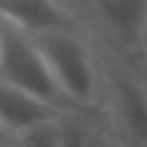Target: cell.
I'll use <instances>...</instances> for the list:
<instances>
[{"label":"cell","instance_id":"obj_1","mask_svg":"<svg viewBox=\"0 0 147 147\" xmlns=\"http://www.w3.org/2000/svg\"><path fill=\"white\" fill-rule=\"evenodd\" d=\"M48 69L69 104L89 106L100 93V74L93 54L69 28H54L32 35Z\"/></svg>","mask_w":147,"mask_h":147},{"label":"cell","instance_id":"obj_2","mask_svg":"<svg viewBox=\"0 0 147 147\" xmlns=\"http://www.w3.org/2000/svg\"><path fill=\"white\" fill-rule=\"evenodd\" d=\"M0 35H2V54H0V80L22 87L52 104H69L61 93L48 69L39 46L30 32L0 18Z\"/></svg>","mask_w":147,"mask_h":147},{"label":"cell","instance_id":"obj_3","mask_svg":"<svg viewBox=\"0 0 147 147\" xmlns=\"http://www.w3.org/2000/svg\"><path fill=\"white\" fill-rule=\"evenodd\" d=\"M61 113L63 106L52 104L7 80H0V123L11 136L18 138L35 125L61 117Z\"/></svg>","mask_w":147,"mask_h":147},{"label":"cell","instance_id":"obj_4","mask_svg":"<svg viewBox=\"0 0 147 147\" xmlns=\"http://www.w3.org/2000/svg\"><path fill=\"white\" fill-rule=\"evenodd\" d=\"M110 108L119 130L134 143H147V91L125 74H110Z\"/></svg>","mask_w":147,"mask_h":147},{"label":"cell","instance_id":"obj_5","mask_svg":"<svg viewBox=\"0 0 147 147\" xmlns=\"http://www.w3.org/2000/svg\"><path fill=\"white\" fill-rule=\"evenodd\" d=\"M0 18L30 35L69 28V15L59 0H0Z\"/></svg>","mask_w":147,"mask_h":147},{"label":"cell","instance_id":"obj_6","mask_svg":"<svg viewBox=\"0 0 147 147\" xmlns=\"http://www.w3.org/2000/svg\"><path fill=\"white\" fill-rule=\"evenodd\" d=\"M97 13L117 39L136 46L147 37V0H95Z\"/></svg>","mask_w":147,"mask_h":147},{"label":"cell","instance_id":"obj_7","mask_svg":"<svg viewBox=\"0 0 147 147\" xmlns=\"http://www.w3.org/2000/svg\"><path fill=\"white\" fill-rule=\"evenodd\" d=\"M9 138H11V134L7 132V128H5V125L0 123V143H7Z\"/></svg>","mask_w":147,"mask_h":147},{"label":"cell","instance_id":"obj_8","mask_svg":"<svg viewBox=\"0 0 147 147\" xmlns=\"http://www.w3.org/2000/svg\"><path fill=\"white\" fill-rule=\"evenodd\" d=\"M0 54H2V35H0Z\"/></svg>","mask_w":147,"mask_h":147}]
</instances>
